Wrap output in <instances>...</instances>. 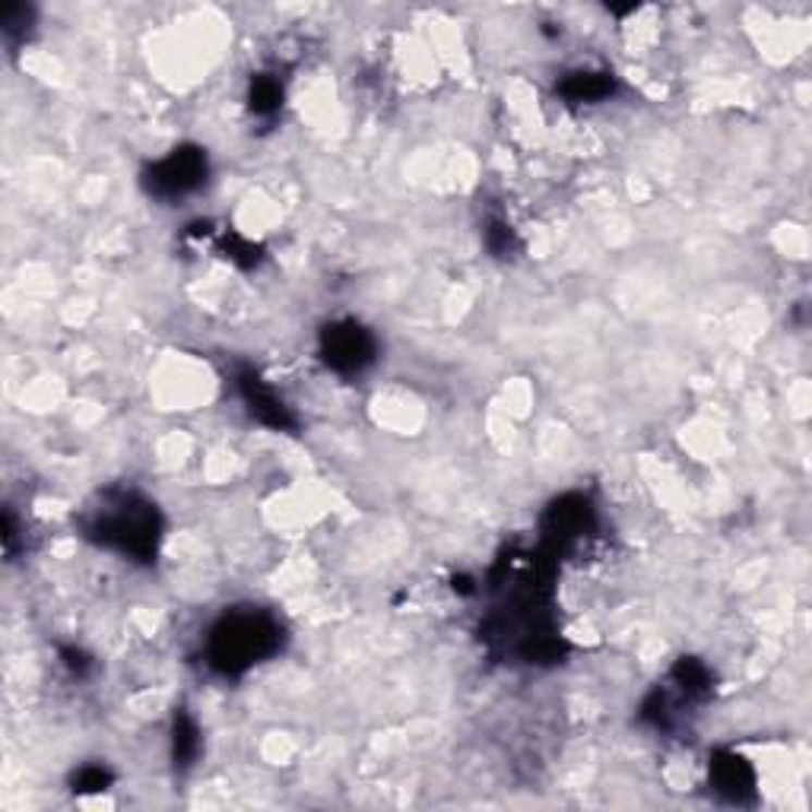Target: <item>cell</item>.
<instances>
[{"instance_id": "obj_1", "label": "cell", "mask_w": 812, "mask_h": 812, "mask_svg": "<svg viewBox=\"0 0 812 812\" xmlns=\"http://www.w3.org/2000/svg\"><path fill=\"white\" fill-rule=\"evenodd\" d=\"M86 530L96 543L109 550H118L131 558H149L156 553V540H159V517L149 502L127 492V495L106 499V505L93 512Z\"/></svg>"}, {"instance_id": "obj_8", "label": "cell", "mask_w": 812, "mask_h": 812, "mask_svg": "<svg viewBox=\"0 0 812 812\" xmlns=\"http://www.w3.org/2000/svg\"><path fill=\"white\" fill-rule=\"evenodd\" d=\"M280 99H283V93H280V86L273 79H258L255 89H251V109L258 114H273L280 109Z\"/></svg>"}, {"instance_id": "obj_6", "label": "cell", "mask_w": 812, "mask_h": 812, "mask_svg": "<svg viewBox=\"0 0 812 812\" xmlns=\"http://www.w3.org/2000/svg\"><path fill=\"white\" fill-rule=\"evenodd\" d=\"M711 777H714V787L727 800H734V803H739L752 790V772H749V765L742 759H737V755H721L711 765Z\"/></svg>"}, {"instance_id": "obj_3", "label": "cell", "mask_w": 812, "mask_h": 812, "mask_svg": "<svg viewBox=\"0 0 812 812\" xmlns=\"http://www.w3.org/2000/svg\"><path fill=\"white\" fill-rule=\"evenodd\" d=\"M204 179H207V156L197 147H182L149 169L147 187L149 194L172 200V197H185L194 187H200Z\"/></svg>"}, {"instance_id": "obj_7", "label": "cell", "mask_w": 812, "mask_h": 812, "mask_svg": "<svg viewBox=\"0 0 812 812\" xmlns=\"http://www.w3.org/2000/svg\"><path fill=\"white\" fill-rule=\"evenodd\" d=\"M610 89H613V79H606L603 74H578L565 83V96L575 99V102L603 99V96H610Z\"/></svg>"}, {"instance_id": "obj_9", "label": "cell", "mask_w": 812, "mask_h": 812, "mask_svg": "<svg viewBox=\"0 0 812 812\" xmlns=\"http://www.w3.org/2000/svg\"><path fill=\"white\" fill-rule=\"evenodd\" d=\"M197 752V730L187 717H179V727H175V759H182V765H190Z\"/></svg>"}, {"instance_id": "obj_5", "label": "cell", "mask_w": 812, "mask_h": 812, "mask_svg": "<svg viewBox=\"0 0 812 812\" xmlns=\"http://www.w3.org/2000/svg\"><path fill=\"white\" fill-rule=\"evenodd\" d=\"M242 394H245V401H248L251 413L258 416L260 422H267L273 429H293V416L286 413L283 401L270 387L260 384L258 374H245L242 378Z\"/></svg>"}, {"instance_id": "obj_4", "label": "cell", "mask_w": 812, "mask_h": 812, "mask_svg": "<svg viewBox=\"0 0 812 812\" xmlns=\"http://www.w3.org/2000/svg\"><path fill=\"white\" fill-rule=\"evenodd\" d=\"M321 353L336 371H362L374 359V340L359 324H333L324 331Z\"/></svg>"}, {"instance_id": "obj_2", "label": "cell", "mask_w": 812, "mask_h": 812, "mask_svg": "<svg viewBox=\"0 0 812 812\" xmlns=\"http://www.w3.org/2000/svg\"><path fill=\"white\" fill-rule=\"evenodd\" d=\"M280 648V626L263 613H232L210 635V664L222 673H242Z\"/></svg>"}, {"instance_id": "obj_10", "label": "cell", "mask_w": 812, "mask_h": 812, "mask_svg": "<svg viewBox=\"0 0 812 812\" xmlns=\"http://www.w3.org/2000/svg\"><path fill=\"white\" fill-rule=\"evenodd\" d=\"M109 780L111 777L106 768H86V772H79V777H76L79 790H106Z\"/></svg>"}]
</instances>
